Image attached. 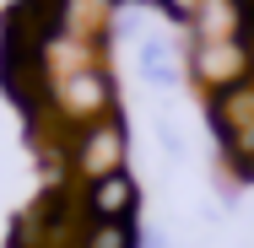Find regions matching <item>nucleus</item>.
I'll use <instances>...</instances> for the list:
<instances>
[{
  "instance_id": "f257e3e1",
  "label": "nucleus",
  "mask_w": 254,
  "mask_h": 248,
  "mask_svg": "<svg viewBox=\"0 0 254 248\" xmlns=\"http://www.w3.org/2000/svg\"><path fill=\"white\" fill-rule=\"evenodd\" d=\"M190 70H195V81H200L205 92L222 98V92L254 81V44L249 38H233V44H195Z\"/></svg>"
},
{
  "instance_id": "39448f33",
  "label": "nucleus",
  "mask_w": 254,
  "mask_h": 248,
  "mask_svg": "<svg viewBox=\"0 0 254 248\" xmlns=\"http://www.w3.org/2000/svg\"><path fill=\"white\" fill-rule=\"evenodd\" d=\"M81 248H135V232H130V221H87Z\"/></svg>"
},
{
  "instance_id": "7ed1b4c3",
  "label": "nucleus",
  "mask_w": 254,
  "mask_h": 248,
  "mask_svg": "<svg viewBox=\"0 0 254 248\" xmlns=\"http://www.w3.org/2000/svg\"><path fill=\"white\" fill-rule=\"evenodd\" d=\"M70 167L92 184V178H108V173H125V124L108 113L98 124L76 130V146H70Z\"/></svg>"
},
{
  "instance_id": "20e7f679",
  "label": "nucleus",
  "mask_w": 254,
  "mask_h": 248,
  "mask_svg": "<svg viewBox=\"0 0 254 248\" xmlns=\"http://www.w3.org/2000/svg\"><path fill=\"white\" fill-rule=\"evenodd\" d=\"M135 184H130V173H108V178H92L87 184V195H81V210H87V221H130L135 216Z\"/></svg>"
},
{
  "instance_id": "423d86ee",
  "label": "nucleus",
  "mask_w": 254,
  "mask_h": 248,
  "mask_svg": "<svg viewBox=\"0 0 254 248\" xmlns=\"http://www.w3.org/2000/svg\"><path fill=\"white\" fill-rule=\"evenodd\" d=\"M200 5H205V0H162V11H168L173 22H195V16H200Z\"/></svg>"
},
{
  "instance_id": "0eeeda50",
  "label": "nucleus",
  "mask_w": 254,
  "mask_h": 248,
  "mask_svg": "<svg viewBox=\"0 0 254 248\" xmlns=\"http://www.w3.org/2000/svg\"><path fill=\"white\" fill-rule=\"evenodd\" d=\"M146 5H162V0H146Z\"/></svg>"
},
{
  "instance_id": "f03ea898",
  "label": "nucleus",
  "mask_w": 254,
  "mask_h": 248,
  "mask_svg": "<svg viewBox=\"0 0 254 248\" xmlns=\"http://www.w3.org/2000/svg\"><path fill=\"white\" fill-rule=\"evenodd\" d=\"M49 92H54V113H60L65 124H76V130L108 119V108H114V87H108L103 70H76V76L54 81Z\"/></svg>"
}]
</instances>
